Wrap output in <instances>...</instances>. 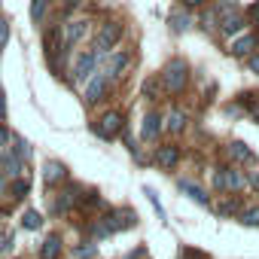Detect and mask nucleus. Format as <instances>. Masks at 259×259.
<instances>
[{
  "label": "nucleus",
  "mask_w": 259,
  "mask_h": 259,
  "mask_svg": "<svg viewBox=\"0 0 259 259\" xmlns=\"http://www.w3.org/2000/svg\"><path fill=\"white\" fill-rule=\"evenodd\" d=\"M183 125H186V113H180V110L168 113V122H165L168 132H183Z\"/></svg>",
  "instance_id": "nucleus-15"
},
{
  "label": "nucleus",
  "mask_w": 259,
  "mask_h": 259,
  "mask_svg": "<svg viewBox=\"0 0 259 259\" xmlns=\"http://www.w3.org/2000/svg\"><path fill=\"white\" fill-rule=\"evenodd\" d=\"M104 92H107V76L101 73V76H95V79L89 82L85 98H89V101H101V98H104Z\"/></svg>",
  "instance_id": "nucleus-9"
},
{
  "label": "nucleus",
  "mask_w": 259,
  "mask_h": 259,
  "mask_svg": "<svg viewBox=\"0 0 259 259\" xmlns=\"http://www.w3.org/2000/svg\"><path fill=\"white\" fill-rule=\"evenodd\" d=\"M180 189H183V192H186L189 198H195L198 204H207V195H204V192H201L198 186H192V183H180Z\"/></svg>",
  "instance_id": "nucleus-19"
},
{
  "label": "nucleus",
  "mask_w": 259,
  "mask_h": 259,
  "mask_svg": "<svg viewBox=\"0 0 259 259\" xmlns=\"http://www.w3.org/2000/svg\"><path fill=\"white\" fill-rule=\"evenodd\" d=\"M46 4H49V0H34V4H31V19H34V22H43V16H46Z\"/></svg>",
  "instance_id": "nucleus-21"
},
{
  "label": "nucleus",
  "mask_w": 259,
  "mask_h": 259,
  "mask_svg": "<svg viewBox=\"0 0 259 259\" xmlns=\"http://www.w3.org/2000/svg\"><path fill=\"white\" fill-rule=\"evenodd\" d=\"M220 25H223V34H238L241 25H244V16L241 13H220Z\"/></svg>",
  "instance_id": "nucleus-6"
},
{
  "label": "nucleus",
  "mask_w": 259,
  "mask_h": 259,
  "mask_svg": "<svg viewBox=\"0 0 259 259\" xmlns=\"http://www.w3.org/2000/svg\"><path fill=\"white\" fill-rule=\"evenodd\" d=\"M156 165H159V168H171V165H177V147H159V153H156Z\"/></svg>",
  "instance_id": "nucleus-10"
},
{
  "label": "nucleus",
  "mask_w": 259,
  "mask_h": 259,
  "mask_svg": "<svg viewBox=\"0 0 259 259\" xmlns=\"http://www.w3.org/2000/svg\"><path fill=\"white\" fill-rule=\"evenodd\" d=\"M247 16H250V22H253V25L259 28V0H256V4H253V7L247 10Z\"/></svg>",
  "instance_id": "nucleus-28"
},
{
  "label": "nucleus",
  "mask_w": 259,
  "mask_h": 259,
  "mask_svg": "<svg viewBox=\"0 0 259 259\" xmlns=\"http://www.w3.org/2000/svg\"><path fill=\"white\" fill-rule=\"evenodd\" d=\"M241 186H244V177H241V171L229 168V171H226V189H232V192H235V189H241Z\"/></svg>",
  "instance_id": "nucleus-18"
},
{
  "label": "nucleus",
  "mask_w": 259,
  "mask_h": 259,
  "mask_svg": "<svg viewBox=\"0 0 259 259\" xmlns=\"http://www.w3.org/2000/svg\"><path fill=\"white\" fill-rule=\"evenodd\" d=\"M0 116H7V98H4V89H0Z\"/></svg>",
  "instance_id": "nucleus-29"
},
{
  "label": "nucleus",
  "mask_w": 259,
  "mask_h": 259,
  "mask_svg": "<svg viewBox=\"0 0 259 259\" xmlns=\"http://www.w3.org/2000/svg\"><path fill=\"white\" fill-rule=\"evenodd\" d=\"M186 4H192V7H198V4H201V0H186Z\"/></svg>",
  "instance_id": "nucleus-34"
},
{
  "label": "nucleus",
  "mask_w": 259,
  "mask_h": 259,
  "mask_svg": "<svg viewBox=\"0 0 259 259\" xmlns=\"http://www.w3.org/2000/svg\"><path fill=\"white\" fill-rule=\"evenodd\" d=\"M22 226H25V229H40V226H43V220H40V213H37V210H28V213L22 217Z\"/></svg>",
  "instance_id": "nucleus-20"
},
{
  "label": "nucleus",
  "mask_w": 259,
  "mask_h": 259,
  "mask_svg": "<svg viewBox=\"0 0 259 259\" xmlns=\"http://www.w3.org/2000/svg\"><path fill=\"white\" fill-rule=\"evenodd\" d=\"M171 25H174V31H180V34H183V31H189V28H192V19H189L186 13H177V10H174V13H171Z\"/></svg>",
  "instance_id": "nucleus-16"
},
{
  "label": "nucleus",
  "mask_w": 259,
  "mask_h": 259,
  "mask_svg": "<svg viewBox=\"0 0 259 259\" xmlns=\"http://www.w3.org/2000/svg\"><path fill=\"white\" fill-rule=\"evenodd\" d=\"M64 4H70V7H76V4H82V0H64Z\"/></svg>",
  "instance_id": "nucleus-33"
},
{
  "label": "nucleus",
  "mask_w": 259,
  "mask_h": 259,
  "mask_svg": "<svg viewBox=\"0 0 259 259\" xmlns=\"http://www.w3.org/2000/svg\"><path fill=\"white\" fill-rule=\"evenodd\" d=\"M13 159H19V162H25L28 156H31V147L22 141V138H13V153H10Z\"/></svg>",
  "instance_id": "nucleus-17"
},
{
  "label": "nucleus",
  "mask_w": 259,
  "mask_h": 259,
  "mask_svg": "<svg viewBox=\"0 0 259 259\" xmlns=\"http://www.w3.org/2000/svg\"><path fill=\"white\" fill-rule=\"evenodd\" d=\"M95 253H98V244H85V247H76V250H73L76 259H89V256H95Z\"/></svg>",
  "instance_id": "nucleus-23"
},
{
  "label": "nucleus",
  "mask_w": 259,
  "mask_h": 259,
  "mask_svg": "<svg viewBox=\"0 0 259 259\" xmlns=\"http://www.w3.org/2000/svg\"><path fill=\"white\" fill-rule=\"evenodd\" d=\"M85 31H89V22H70V25H64V31H61V37H64V46H73V43H79Z\"/></svg>",
  "instance_id": "nucleus-4"
},
{
  "label": "nucleus",
  "mask_w": 259,
  "mask_h": 259,
  "mask_svg": "<svg viewBox=\"0 0 259 259\" xmlns=\"http://www.w3.org/2000/svg\"><path fill=\"white\" fill-rule=\"evenodd\" d=\"M122 113H116V110H110V113H104L101 116V122L98 125H92V132L98 135V138H104V141H113L119 132H122Z\"/></svg>",
  "instance_id": "nucleus-2"
},
{
  "label": "nucleus",
  "mask_w": 259,
  "mask_h": 259,
  "mask_svg": "<svg viewBox=\"0 0 259 259\" xmlns=\"http://www.w3.org/2000/svg\"><path fill=\"white\" fill-rule=\"evenodd\" d=\"M156 135H159V116L147 113V119H144V141H153Z\"/></svg>",
  "instance_id": "nucleus-12"
},
{
  "label": "nucleus",
  "mask_w": 259,
  "mask_h": 259,
  "mask_svg": "<svg viewBox=\"0 0 259 259\" xmlns=\"http://www.w3.org/2000/svg\"><path fill=\"white\" fill-rule=\"evenodd\" d=\"M95 64H98V55H95V52L79 55V61H76V67H73V79H85V76L95 70Z\"/></svg>",
  "instance_id": "nucleus-5"
},
{
  "label": "nucleus",
  "mask_w": 259,
  "mask_h": 259,
  "mask_svg": "<svg viewBox=\"0 0 259 259\" xmlns=\"http://www.w3.org/2000/svg\"><path fill=\"white\" fill-rule=\"evenodd\" d=\"M229 156L232 159H238V162H250L253 159V153L247 150V144H241V141H235L232 147H229Z\"/></svg>",
  "instance_id": "nucleus-14"
},
{
  "label": "nucleus",
  "mask_w": 259,
  "mask_h": 259,
  "mask_svg": "<svg viewBox=\"0 0 259 259\" xmlns=\"http://www.w3.org/2000/svg\"><path fill=\"white\" fill-rule=\"evenodd\" d=\"M253 46H256V37H253V34H247V37H241V40L232 46V52H235V55H250V52H253Z\"/></svg>",
  "instance_id": "nucleus-13"
},
{
  "label": "nucleus",
  "mask_w": 259,
  "mask_h": 259,
  "mask_svg": "<svg viewBox=\"0 0 259 259\" xmlns=\"http://www.w3.org/2000/svg\"><path fill=\"white\" fill-rule=\"evenodd\" d=\"M13 195H16V198L28 195V180H16V186H13Z\"/></svg>",
  "instance_id": "nucleus-26"
},
{
  "label": "nucleus",
  "mask_w": 259,
  "mask_h": 259,
  "mask_svg": "<svg viewBox=\"0 0 259 259\" xmlns=\"http://www.w3.org/2000/svg\"><path fill=\"white\" fill-rule=\"evenodd\" d=\"M250 70H253V73H259V55H253V58H250Z\"/></svg>",
  "instance_id": "nucleus-31"
},
{
  "label": "nucleus",
  "mask_w": 259,
  "mask_h": 259,
  "mask_svg": "<svg viewBox=\"0 0 259 259\" xmlns=\"http://www.w3.org/2000/svg\"><path fill=\"white\" fill-rule=\"evenodd\" d=\"M7 141H10V135L4 132V128H0V144H7Z\"/></svg>",
  "instance_id": "nucleus-32"
},
{
  "label": "nucleus",
  "mask_w": 259,
  "mask_h": 259,
  "mask_svg": "<svg viewBox=\"0 0 259 259\" xmlns=\"http://www.w3.org/2000/svg\"><path fill=\"white\" fill-rule=\"evenodd\" d=\"M250 186H253V189H259V171H253V174H250Z\"/></svg>",
  "instance_id": "nucleus-30"
},
{
  "label": "nucleus",
  "mask_w": 259,
  "mask_h": 259,
  "mask_svg": "<svg viewBox=\"0 0 259 259\" xmlns=\"http://www.w3.org/2000/svg\"><path fill=\"white\" fill-rule=\"evenodd\" d=\"M125 67H128V55H125V52H122V55H113L110 64H107V73H104V76H107V79H116V76H122Z\"/></svg>",
  "instance_id": "nucleus-8"
},
{
  "label": "nucleus",
  "mask_w": 259,
  "mask_h": 259,
  "mask_svg": "<svg viewBox=\"0 0 259 259\" xmlns=\"http://www.w3.org/2000/svg\"><path fill=\"white\" fill-rule=\"evenodd\" d=\"M119 37H122V25H119V22L101 25L98 37H95V55H98V52H110V49L119 43Z\"/></svg>",
  "instance_id": "nucleus-3"
},
{
  "label": "nucleus",
  "mask_w": 259,
  "mask_h": 259,
  "mask_svg": "<svg viewBox=\"0 0 259 259\" xmlns=\"http://www.w3.org/2000/svg\"><path fill=\"white\" fill-rule=\"evenodd\" d=\"M7 40H10V25H7V19H0V46Z\"/></svg>",
  "instance_id": "nucleus-27"
},
{
  "label": "nucleus",
  "mask_w": 259,
  "mask_h": 259,
  "mask_svg": "<svg viewBox=\"0 0 259 259\" xmlns=\"http://www.w3.org/2000/svg\"><path fill=\"white\" fill-rule=\"evenodd\" d=\"M162 79H165V89H168V92H174V95L183 92L186 82H189V64H186L183 58H174V61L165 67V76H162Z\"/></svg>",
  "instance_id": "nucleus-1"
},
{
  "label": "nucleus",
  "mask_w": 259,
  "mask_h": 259,
  "mask_svg": "<svg viewBox=\"0 0 259 259\" xmlns=\"http://www.w3.org/2000/svg\"><path fill=\"white\" fill-rule=\"evenodd\" d=\"M144 92H147L153 101H159V95H162V92H159V79H150V82L144 85Z\"/></svg>",
  "instance_id": "nucleus-24"
},
{
  "label": "nucleus",
  "mask_w": 259,
  "mask_h": 259,
  "mask_svg": "<svg viewBox=\"0 0 259 259\" xmlns=\"http://www.w3.org/2000/svg\"><path fill=\"white\" fill-rule=\"evenodd\" d=\"M43 177H46V186H55V183H61V180L67 177V168H64L61 162H46Z\"/></svg>",
  "instance_id": "nucleus-7"
},
{
  "label": "nucleus",
  "mask_w": 259,
  "mask_h": 259,
  "mask_svg": "<svg viewBox=\"0 0 259 259\" xmlns=\"http://www.w3.org/2000/svg\"><path fill=\"white\" fill-rule=\"evenodd\" d=\"M241 223H244V226H259V207L244 210V213H241Z\"/></svg>",
  "instance_id": "nucleus-22"
},
{
  "label": "nucleus",
  "mask_w": 259,
  "mask_h": 259,
  "mask_svg": "<svg viewBox=\"0 0 259 259\" xmlns=\"http://www.w3.org/2000/svg\"><path fill=\"white\" fill-rule=\"evenodd\" d=\"M213 189L226 192V171H217V174H213Z\"/></svg>",
  "instance_id": "nucleus-25"
},
{
  "label": "nucleus",
  "mask_w": 259,
  "mask_h": 259,
  "mask_svg": "<svg viewBox=\"0 0 259 259\" xmlns=\"http://www.w3.org/2000/svg\"><path fill=\"white\" fill-rule=\"evenodd\" d=\"M58 253H61V238H58V235H52L49 241H43L40 259H58Z\"/></svg>",
  "instance_id": "nucleus-11"
}]
</instances>
